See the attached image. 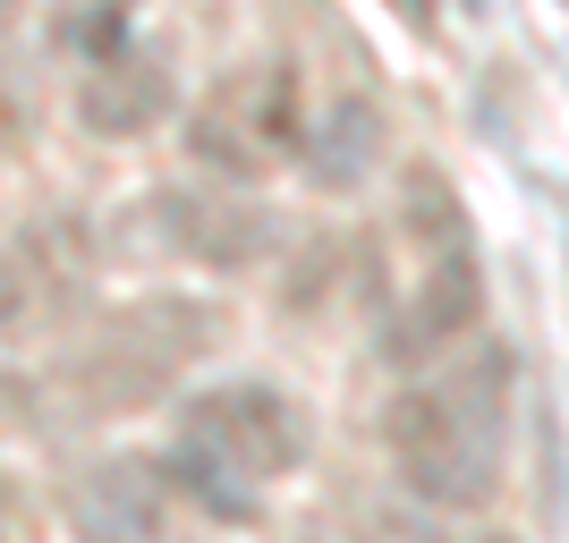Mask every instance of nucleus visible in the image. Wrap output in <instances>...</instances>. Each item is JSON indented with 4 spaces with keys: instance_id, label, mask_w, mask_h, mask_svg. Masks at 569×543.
Listing matches in <instances>:
<instances>
[{
    "instance_id": "9b49d317",
    "label": "nucleus",
    "mask_w": 569,
    "mask_h": 543,
    "mask_svg": "<svg viewBox=\"0 0 569 543\" xmlns=\"http://www.w3.org/2000/svg\"><path fill=\"white\" fill-rule=\"evenodd\" d=\"M137 9L144 0H60L51 9V51H69V60H111V51H128V34H137Z\"/></svg>"
},
{
    "instance_id": "f8f14e48",
    "label": "nucleus",
    "mask_w": 569,
    "mask_h": 543,
    "mask_svg": "<svg viewBox=\"0 0 569 543\" xmlns=\"http://www.w3.org/2000/svg\"><path fill=\"white\" fill-rule=\"evenodd\" d=\"M34 400H43V382H26V374H9V365H0V442H18V433L43 416Z\"/></svg>"
},
{
    "instance_id": "6e6552de",
    "label": "nucleus",
    "mask_w": 569,
    "mask_h": 543,
    "mask_svg": "<svg viewBox=\"0 0 569 543\" xmlns=\"http://www.w3.org/2000/svg\"><path fill=\"white\" fill-rule=\"evenodd\" d=\"M69 526L86 543H162L170 493L144 459H94V467L69 484Z\"/></svg>"
},
{
    "instance_id": "20e7f679",
    "label": "nucleus",
    "mask_w": 569,
    "mask_h": 543,
    "mask_svg": "<svg viewBox=\"0 0 569 543\" xmlns=\"http://www.w3.org/2000/svg\"><path fill=\"white\" fill-rule=\"evenodd\" d=\"M298 144H307V111H298V77L281 60L221 69L188 111V153L221 179H263V170L298 162Z\"/></svg>"
},
{
    "instance_id": "7ed1b4c3",
    "label": "nucleus",
    "mask_w": 569,
    "mask_h": 543,
    "mask_svg": "<svg viewBox=\"0 0 569 543\" xmlns=\"http://www.w3.org/2000/svg\"><path fill=\"white\" fill-rule=\"evenodd\" d=\"M307 459V408L289 400V391H263V382H221V391H196L179 408V467L221 501L256 493L272 475H289Z\"/></svg>"
},
{
    "instance_id": "0eeeda50",
    "label": "nucleus",
    "mask_w": 569,
    "mask_h": 543,
    "mask_svg": "<svg viewBox=\"0 0 569 543\" xmlns=\"http://www.w3.org/2000/svg\"><path fill=\"white\" fill-rule=\"evenodd\" d=\"M86 263H77L69 230H26L0 247V340H43L60 314L77 306Z\"/></svg>"
},
{
    "instance_id": "39448f33",
    "label": "nucleus",
    "mask_w": 569,
    "mask_h": 543,
    "mask_svg": "<svg viewBox=\"0 0 569 543\" xmlns=\"http://www.w3.org/2000/svg\"><path fill=\"white\" fill-rule=\"evenodd\" d=\"M476 314H485L476 247H468V238H459V247H433V255L417 263L408 298L391 306V323H382V356H391V365H426V356H442V349L468 340Z\"/></svg>"
},
{
    "instance_id": "9d476101",
    "label": "nucleus",
    "mask_w": 569,
    "mask_h": 543,
    "mask_svg": "<svg viewBox=\"0 0 569 543\" xmlns=\"http://www.w3.org/2000/svg\"><path fill=\"white\" fill-rule=\"evenodd\" d=\"M298 162L315 170V188H357V179L382 162V111H375L366 94H340L332 111L307 128Z\"/></svg>"
},
{
    "instance_id": "f257e3e1",
    "label": "nucleus",
    "mask_w": 569,
    "mask_h": 543,
    "mask_svg": "<svg viewBox=\"0 0 569 543\" xmlns=\"http://www.w3.org/2000/svg\"><path fill=\"white\" fill-rule=\"evenodd\" d=\"M501 425H510V356L476 349L468 365L400 391L382 416V442H391V467L417 501L476 510L501 484Z\"/></svg>"
},
{
    "instance_id": "1a4fd4ad",
    "label": "nucleus",
    "mask_w": 569,
    "mask_h": 543,
    "mask_svg": "<svg viewBox=\"0 0 569 543\" xmlns=\"http://www.w3.org/2000/svg\"><path fill=\"white\" fill-rule=\"evenodd\" d=\"M170 111H179V86H170V69L153 51H137V43L111 51V60H94L86 86H77V119H86L94 137H111V144L153 137Z\"/></svg>"
},
{
    "instance_id": "2eb2a0df",
    "label": "nucleus",
    "mask_w": 569,
    "mask_h": 543,
    "mask_svg": "<svg viewBox=\"0 0 569 543\" xmlns=\"http://www.w3.org/2000/svg\"><path fill=\"white\" fill-rule=\"evenodd\" d=\"M485 543H510V535H485Z\"/></svg>"
},
{
    "instance_id": "ddd939ff",
    "label": "nucleus",
    "mask_w": 569,
    "mask_h": 543,
    "mask_svg": "<svg viewBox=\"0 0 569 543\" xmlns=\"http://www.w3.org/2000/svg\"><path fill=\"white\" fill-rule=\"evenodd\" d=\"M18 9H26V0H0V34H9V26H18Z\"/></svg>"
},
{
    "instance_id": "f03ea898",
    "label": "nucleus",
    "mask_w": 569,
    "mask_h": 543,
    "mask_svg": "<svg viewBox=\"0 0 569 543\" xmlns=\"http://www.w3.org/2000/svg\"><path fill=\"white\" fill-rule=\"evenodd\" d=\"M221 314L196 306V298H137L94 323V340H77V356L60 365V400L69 416H128V408L162 400L170 382L188 374L196 356L213 349Z\"/></svg>"
},
{
    "instance_id": "423d86ee",
    "label": "nucleus",
    "mask_w": 569,
    "mask_h": 543,
    "mask_svg": "<svg viewBox=\"0 0 569 543\" xmlns=\"http://www.w3.org/2000/svg\"><path fill=\"white\" fill-rule=\"evenodd\" d=\"M153 230L170 255L204 263V272H256L281 247V221L230 188H162L153 195Z\"/></svg>"
},
{
    "instance_id": "4468645a",
    "label": "nucleus",
    "mask_w": 569,
    "mask_h": 543,
    "mask_svg": "<svg viewBox=\"0 0 569 543\" xmlns=\"http://www.w3.org/2000/svg\"><path fill=\"white\" fill-rule=\"evenodd\" d=\"M400 9H408V18H433V0H400Z\"/></svg>"
}]
</instances>
